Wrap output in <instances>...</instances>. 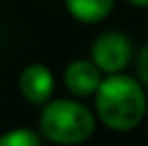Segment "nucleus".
<instances>
[{
  "label": "nucleus",
  "instance_id": "nucleus-1",
  "mask_svg": "<svg viewBox=\"0 0 148 146\" xmlns=\"http://www.w3.org/2000/svg\"><path fill=\"white\" fill-rule=\"evenodd\" d=\"M95 103L101 123L116 131L137 127L146 114V95L140 82L120 73H110V77L101 80Z\"/></svg>",
  "mask_w": 148,
  "mask_h": 146
},
{
  "label": "nucleus",
  "instance_id": "nucleus-2",
  "mask_svg": "<svg viewBox=\"0 0 148 146\" xmlns=\"http://www.w3.org/2000/svg\"><path fill=\"white\" fill-rule=\"evenodd\" d=\"M41 131L56 144H82L95 131V116L79 101H49L41 112Z\"/></svg>",
  "mask_w": 148,
  "mask_h": 146
},
{
  "label": "nucleus",
  "instance_id": "nucleus-3",
  "mask_svg": "<svg viewBox=\"0 0 148 146\" xmlns=\"http://www.w3.org/2000/svg\"><path fill=\"white\" fill-rule=\"evenodd\" d=\"M131 60V43L122 32H103L92 43V62L105 73H120Z\"/></svg>",
  "mask_w": 148,
  "mask_h": 146
},
{
  "label": "nucleus",
  "instance_id": "nucleus-4",
  "mask_svg": "<svg viewBox=\"0 0 148 146\" xmlns=\"http://www.w3.org/2000/svg\"><path fill=\"white\" fill-rule=\"evenodd\" d=\"M101 80V69L92 60H73L64 69V84L75 97H92Z\"/></svg>",
  "mask_w": 148,
  "mask_h": 146
},
{
  "label": "nucleus",
  "instance_id": "nucleus-5",
  "mask_svg": "<svg viewBox=\"0 0 148 146\" xmlns=\"http://www.w3.org/2000/svg\"><path fill=\"white\" fill-rule=\"evenodd\" d=\"M19 90L30 103H47L54 93V75L45 64H28L19 75Z\"/></svg>",
  "mask_w": 148,
  "mask_h": 146
},
{
  "label": "nucleus",
  "instance_id": "nucleus-6",
  "mask_svg": "<svg viewBox=\"0 0 148 146\" xmlns=\"http://www.w3.org/2000/svg\"><path fill=\"white\" fill-rule=\"evenodd\" d=\"M69 13L84 24H97L105 19L114 7V0H64Z\"/></svg>",
  "mask_w": 148,
  "mask_h": 146
},
{
  "label": "nucleus",
  "instance_id": "nucleus-7",
  "mask_svg": "<svg viewBox=\"0 0 148 146\" xmlns=\"http://www.w3.org/2000/svg\"><path fill=\"white\" fill-rule=\"evenodd\" d=\"M0 146H41L39 138L30 129H11L9 133L0 135Z\"/></svg>",
  "mask_w": 148,
  "mask_h": 146
},
{
  "label": "nucleus",
  "instance_id": "nucleus-8",
  "mask_svg": "<svg viewBox=\"0 0 148 146\" xmlns=\"http://www.w3.org/2000/svg\"><path fill=\"white\" fill-rule=\"evenodd\" d=\"M137 73H140V80L148 86V43L137 54Z\"/></svg>",
  "mask_w": 148,
  "mask_h": 146
},
{
  "label": "nucleus",
  "instance_id": "nucleus-9",
  "mask_svg": "<svg viewBox=\"0 0 148 146\" xmlns=\"http://www.w3.org/2000/svg\"><path fill=\"white\" fill-rule=\"evenodd\" d=\"M127 2H131L133 7H148V0H127Z\"/></svg>",
  "mask_w": 148,
  "mask_h": 146
}]
</instances>
